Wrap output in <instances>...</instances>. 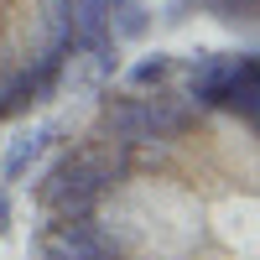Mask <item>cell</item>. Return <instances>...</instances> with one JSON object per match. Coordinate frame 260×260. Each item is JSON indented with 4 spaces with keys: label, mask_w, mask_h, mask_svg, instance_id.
<instances>
[{
    "label": "cell",
    "mask_w": 260,
    "mask_h": 260,
    "mask_svg": "<svg viewBox=\"0 0 260 260\" xmlns=\"http://www.w3.org/2000/svg\"><path fill=\"white\" fill-rule=\"evenodd\" d=\"M31 177L37 260H260L255 52H177L156 89H99Z\"/></svg>",
    "instance_id": "6da1fadb"
},
{
    "label": "cell",
    "mask_w": 260,
    "mask_h": 260,
    "mask_svg": "<svg viewBox=\"0 0 260 260\" xmlns=\"http://www.w3.org/2000/svg\"><path fill=\"white\" fill-rule=\"evenodd\" d=\"M120 0H0V125L62 99L78 62L120 52Z\"/></svg>",
    "instance_id": "7a4b0ae2"
},
{
    "label": "cell",
    "mask_w": 260,
    "mask_h": 260,
    "mask_svg": "<svg viewBox=\"0 0 260 260\" xmlns=\"http://www.w3.org/2000/svg\"><path fill=\"white\" fill-rule=\"evenodd\" d=\"M73 120H42V125H31L21 141H11V151L0 156V187H21L31 177V172L42 167V156H47L52 146H62V136H73Z\"/></svg>",
    "instance_id": "3957f363"
},
{
    "label": "cell",
    "mask_w": 260,
    "mask_h": 260,
    "mask_svg": "<svg viewBox=\"0 0 260 260\" xmlns=\"http://www.w3.org/2000/svg\"><path fill=\"white\" fill-rule=\"evenodd\" d=\"M172 68H177V52H146V57H136V62H125L120 89H156V83L172 78Z\"/></svg>",
    "instance_id": "277c9868"
},
{
    "label": "cell",
    "mask_w": 260,
    "mask_h": 260,
    "mask_svg": "<svg viewBox=\"0 0 260 260\" xmlns=\"http://www.w3.org/2000/svg\"><path fill=\"white\" fill-rule=\"evenodd\" d=\"M198 6L213 16V21H224V26H255V11H260V0H198Z\"/></svg>",
    "instance_id": "5b68a950"
},
{
    "label": "cell",
    "mask_w": 260,
    "mask_h": 260,
    "mask_svg": "<svg viewBox=\"0 0 260 260\" xmlns=\"http://www.w3.org/2000/svg\"><path fill=\"white\" fill-rule=\"evenodd\" d=\"M11 234V198H6V187H0V240Z\"/></svg>",
    "instance_id": "8992f818"
}]
</instances>
